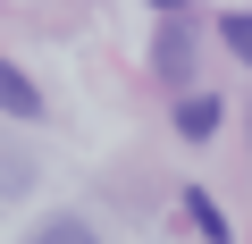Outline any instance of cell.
Listing matches in <instances>:
<instances>
[{
  "mask_svg": "<svg viewBox=\"0 0 252 244\" xmlns=\"http://www.w3.org/2000/svg\"><path fill=\"white\" fill-rule=\"evenodd\" d=\"M152 59H160V76H168V84H193V26H185V9H177V17H160V51H152Z\"/></svg>",
  "mask_w": 252,
  "mask_h": 244,
  "instance_id": "obj_1",
  "label": "cell"
},
{
  "mask_svg": "<svg viewBox=\"0 0 252 244\" xmlns=\"http://www.w3.org/2000/svg\"><path fill=\"white\" fill-rule=\"evenodd\" d=\"M0 109H9V118H26V127L42 118V84H34L17 59H0Z\"/></svg>",
  "mask_w": 252,
  "mask_h": 244,
  "instance_id": "obj_2",
  "label": "cell"
},
{
  "mask_svg": "<svg viewBox=\"0 0 252 244\" xmlns=\"http://www.w3.org/2000/svg\"><path fill=\"white\" fill-rule=\"evenodd\" d=\"M210 127H219V101H210V93H185V101H177V135H185V143H202Z\"/></svg>",
  "mask_w": 252,
  "mask_h": 244,
  "instance_id": "obj_3",
  "label": "cell"
},
{
  "mask_svg": "<svg viewBox=\"0 0 252 244\" xmlns=\"http://www.w3.org/2000/svg\"><path fill=\"white\" fill-rule=\"evenodd\" d=\"M185 210H193V227H202L210 244H227V219H219V202H210V194H185Z\"/></svg>",
  "mask_w": 252,
  "mask_h": 244,
  "instance_id": "obj_4",
  "label": "cell"
},
{
  "mask_svg": "<svg viewBox=\"0 0 252 244\" xmlns=\"http://www.w3.org/2000/svg\"><path fill=\"white\" fill-rule=\"evenodd\" d=\"M34 244H101V236H93V227H84V219H51V227H42V236H34Z\"/></svg>",
  "mask_w": 252,
  "mask_h": 244,
  "instance_id": "obj_5",
  "label": "cell"
},
{
  "mask_svg": "<svg viewBox=\"0 0 252 244\" xmlns=\"http://www.w3.org/2000/svg\"><path fill=\"white\" fill-rule=\"evenodd\" d=\"M227 51H235V59H252V17H227Z\"/></svg>",
  "mask_w": 252,
  "mask_h": 244,
  "instance_id": "obj_6",
  "label": "cell"
},
{
  "mask_svg": "<svg viewBox=\"0 0 252 244\" xmlns=\"http://www.w3.org/2000/svg\"><path fill=\"white\" fill-rule=\"evenodd\" d=\"M152 9H160V17H177V9H185V0H152Z\"/></svg>",
  "mask_w": 252,
  "mask_h": 244,
  "instance_id": "obj_7",
  "label": "cell"
}]
</instances>
